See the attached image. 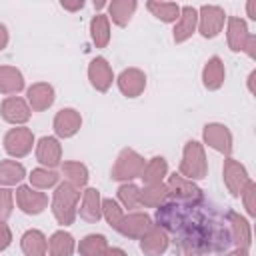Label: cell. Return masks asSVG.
Here are the masks:
<instances>
[{
    "label": "cell",
    "mask_w": 256,
    "mask_h": 256,
    "mask_svg": "<svg viewBox=\"0 0 256 256\" xmlns=\"http://www.w3.org/2000/svg\"><path fill=\"white\" fill-rule=\"evenodd\" d=\"M154 220L186 254H224L234 244L228 212L206 198L200 202L166 200L156 208Z\"/></svg>",
    "instance_id": "6da1fadb"
},
{
    "label": "cell",
    "mask_w": 256,
    "mask_h": 256,
    "mask_svg": "<svg viewBox=\"0 0 256 256\" xmlns=\"http://www.w3.org/2000/svg\"><path fill=\"white\" fill-rule=\"evenodd\" d=\"M78 200H80V188L72 186L70 182H62L54 196H52V214L58 220V224L68 226L74 222L78 212Z\"/></svg>",
    "instance_id": "7a4b0ae2"
},
{
    "label": "cell",
    "mask_w": 256,
    "mask_h": 256,
    "mask_svg": "<svg viewBox=\"0 0 256 256\" xmlns=\"http://www.w3.org/2000/svg\"><path fill=\"white\" fill-rule=\"evenodd\" d=\"M206 174H208V164L202 144L196 140L186 142L180 162V176H184L186 180H202Z\"/></svg>",
    "instance_id": "3957f363"
},
{
    "label": "cell",
    "mask_w": 256,
    "mask_h": 256,
    "mask_svg": "<svg viewBox=\"0 0 256 256\" xmlns=\"http://www.w3.org/2000/svg\"><path fill=\"white\" fill-rule=\"evenodd\" d=\"M142 170H144V158L138 152H134L132 148H124L112 166V178L114 180L140 178Z\"/></svg>",
    "instance_id": "277c9868"
},
{
    "label": "cell",
    "mask_w": 256,
    "mask_h": 256,
    "mask_svg": "<svg viewBox=\"0 0 256 256\" xmlns=\"http://www.w3.org/2000/svg\"><path fill=\"white\" fill-rule=\"evenodd\" d=\"M166 188H168V198H172L174 202H200V200H204L202 190L192 180H186L180 174H172L168 178Z\"/></svg>",
    "instance_id": "5b68a950"
},
{
    "label": "cell",
    "mask_w": 256,
    "mask_h": 256,
    "mask_svg": "<svg viewBox=\"0 0 256 256\" xmlns=\"http://www.w3.org/2000/svg\"><path fill=\"white\" fill-rule=\"evenodd\" d=\"M224 20H226V14L220 6H212V4H206L200 8L198 12V30L204 38H214L222 32V26H224Z\"/></svg>",
    "instance_id": "8992f818"
},
{
    "label": "cell",
    "mask_w": 256,
    "mask_h": 256,
    "mask_svg": "<svg viewBox=\"0 0 256 256\" xmlns=\"http://www.w3.org/2000/svg\"><path fill=\"white\" fill-rule=\"evenodd\" d=\"M32 144H34V134L30 128H12L4 136V150L14 158L26 156L32 150Z\"/></svg>",
    "instance_id": "52a82bcc"
},
{
    "label": "cell",
    "mask_w": 256,
    "mask_h": 256,
    "mask_svg": "<svg viewBox=\"0 0 256 256\" xmlns=\"http://www.w3.org/2000/svg\"><path fill=\"white\" fill-rule=\"evenodd\" d=\"M222 174H224V184H226V188H228V192L232 196H240L242 190L246 188V184L250 182V176H248L246 168L238 160H234L230 156L224 160Z\"/></svg>",
    "instance_id": "ba28073f"
},
{
    "label": "cell",
    "mask_w": 256,
    "mask_h": 256,
    "mask_svg": "<svg viewBox=\"0 0 256 256\" xmlns=\"http://www.w3.org/2000/svg\"><path fill=\"white\" fill-rule=\"evenodd\" d=\"M152 218L144 212H132L128 216L122 218V222L118 224V232L126 238H132V240H140L150 228H152Z\"/></svg>",
    "instance_id": "9c48e42d"
},
{
    "label": "cell",
    "mask_w": 256,
    "mask_h": 256,
    "mask_svg": "<svg viewBox=\"0 0 256 256\" xmlns=\"http://www.w3.org/2000/svg\"><path fill=\"white\" fill-rule=\"evenodd\" d=\"M16 204L26 214H40L48 206V196L44 192L32 190V186H18L16 188Z\"/></svg>",
    "instance_id": "30bf717a"
},
{
    "label": "cell",
    "mask_w": 256,
    "mask_h": 256,
    "mask_svg": "<svg viewBox=\"0 0 256 256\" xmlns=\"http://www.w3.org/2000/svg\"><path fill=\"white\" fill-rule=\"evenodd\" d=\"M202 134H204V142L208 146H212L214 150L230 156V152H232V134L224 124H218V122L206 124Z\"/></svg>",
    "instance_id": "8fae6325"
},
{
    "label": "cell",
    "mask_w": 256,
    "mask_h": 256,
    "mask_svg": "<svg viewBox=\"0 0 256 256\" xmlns=\"http://www.w3.org/2000/svg\"><path fill=\"white\" fill-rule=\"evenodd\" d=\"M118 88L128 98L140 96L144 92V88H146V76H144V72L138 70V68H126V70H122L120 76H118Z\"/></svg>",
    "instance_id": "7c38bea8"
},
{
    "label": "cell",
    "mask_w": 256,
    "mask_h": 256,
    "mask_svg": "<svg viewBox=\"0 0 256 256\" xmlns=\"http://www.w3.org/2000/svg\"><path fill=\"white\" fill-rule=\"evenodd\" d=\"M88 78H90V84L98 90V92H106L114 80V74H112V68L110 64L106 62V58L98 56L90 62L88 66Z\"/></svg>",
    "instance_id": "4fadbf2b"
},
{
    "label": "cell",
    "mask_w": 256,
    "mask_h": 256,
    "mask_svg": "<svg viewBox=\"0 0 256 256\" xmlns=\"http://www.w3.org/2000/svg\"><path fill=\"white\" fill-rule=\"evenodd\" d=\"M82 126V118L80 112H76L74 108H64L54 116V132L60 138H72Z\"/></svg>",
    "instance_id": "5bb4252c"
},
{
    "label": "cell",
    "mask_w": 256,
    "mask_h": 256,
    "mask_svg": "<svg viewBox=\"0 0 256 256\" xmlns=\"http://www.w3.org/2000/svg\"><path fill=\"white\" fill-rule=\"evenodd\" d=\"M36 158L46 168H56L62 160V148L60 142L54 136H44L36 144Z\"/></svg>",
    "instance_id": "9a60e30c"
},
{
    "label": "cell",
    "mask_w": 256,
    "mask_h": 256,
    "mask_svg": "<svg viewBox=\"0 0 256 256\" xmlns=\"http://www.w3.org/2000/svg\"><path fill=\"white\" fill-rule=\"evenodd\" d=\"M168 234L162 230V228H158L156 224L140 238V248H142V252L146 254V256H160V254H164L166 252V248H168Z\"/></svg>",
    "instance_id": "2e32d148"
},
{
    "label": "cell",
    "mask_w": 256,
    "mask_h": 256,
    "mask_svg": "<svg viewBox=\"0 0 256 256\" xmlns=\"http://www.w3.org/2000/svg\"><path fill=\"white\" fill-rule=\"evenodd\" d=\"M0 112H2V118L10 124H24L30 118V106L18 96H8L2 102Z\"/></svg>",
    "instance_id": "e0dca14e"
},
{
    "label": "cell",
    "mask_w": 256,
    "mask_h": 256,
    "mask_svg": "<svg viewBox=\"0 0 256 256\" xmlns=\"http://www.w3.org/2000/svg\"><path fill=\"white\" fill-rule=\"evenodd\" d=\"M198 26V10L194 6H184L180 8V18L174 26V42H184L188 40Z\"/></svg>",
    "instance_id": "ac0fdd59"
},
{
    "label": "cell",
    "mask_w": 256,
    "mask_h": 256,
    "mask_svg": "<svg viewBox=\"0 0 256 256\" xmlns=\"http://www.w3.org/2000/svg\"><path fill=\"white\" fill-rule=\"evenodd\" d=\"M28 96V102H30V108L34 112H42L46 108H50L54 104V88L46 82H36L28 88L26 92Z\"/></svg>",
    "instance_id": "d6986e66"
},
{
    "label": "cell",
    "mask_w": 256,
    "mask_h": 256,
    "mask_svg": "<svg viewBox=\"0 0 256 256\" xmlns=\"http://www.w3.org/2000/svg\"><path fill=\"white\" fill-rule=\"evenodd\" d=\"M228 222H230L234 246H236L238 250H248V248H250V240H252L248 222H246L240 214H236V212H232V210H228Z\"/></svg>",
    "instance_id": "ffe728a7"
},
{
    "label": "cell",
    "mask_w": 256,
    "mask_h": 256,
    "mask_svg": "<svg viewBox=\"0 0 256 256\" xmlns=\"http://www.w3.org/2000/svg\"><path fill=\"white\" fill-rule=\"evenodd\" d=\"M80 218L86 222H98L102 218V198L96 188H86L80 204Z\"/></svg>",
    "instance_id": "44dd1931"
},
{
    "label": "cell",
    "mask_w": 256,
    "mask_h": 256,
    "mask_svg": "<svg viewBox=\"0 0 256 256\" xmlns=\"http://www.w3.org/2000/svg\"><path fill=\"white\" fill-rule=\"evenodd\" d=\"M248 36H250V32H248L246 22L242 18L230 16L228 18V46H230V50L232 52H242Z\"/></svg>",
    "instance_id": "7402d4cb"
},
{
    "label": "cell",
    "mask_w": 256,
    "mask_h": 256,
    "mask_svg": "<svg viewBox=\"0 0 256 256\" xmlns=\"http://www.w3.org/2000/svg\"><path fill=\"white\" fill-rule=\"evenodd\" d=\"M22 252L26 256H46L48 252V240L40 230H28L20 238Z\"/></svg>",
    "instance_id": "603a6c76"
},
{
    "label": "cell",
    "mask_w": 256,
    "mask_h": 256,
    "mask_svg": "<svg viewBox=\"0 0 256 256\" xmlns=\"http://www.w3.org/2000/svg\"><path fill=\"white\" fill-rule=\"evenodd\" d=\"M202 82L208 90H218L224 84V64L218 56H212L204 70H202Z\"/></svg>",
    "instance_id": "cb8c5ba5"
},
{
    "label": "cell",
    "mask_w": 256,
    "mask_h": 256,
    "mask_svg": "<svg viewBox=\"0 0 256 256\" xmlns=\"http://www.w3.org/2000/svg\"><path fill=\"white\" fill-rule=\"evenodd\" d=\"M24 88L22 72L14 66H0V92L2 94H18Z\"/></svg>",
    "instance_id": "d4e9b609"
},
{
    "label": "cell",
    "mask_w": 256,
    "mask_h": 256,
    "mask_svg": "<svg viewBox=\"0 0 256 256\" xmlns=\"http://www.w3.org/2000/svg\"><path fill=\"white\" fill-rule=\"evenodd\" d=\"M136 0H112L108 4V16L112 18L114 24L118 26H126L136 10Z\"/></svg>",
    "instance_id": "484cf974"
},
{
    "label": "cell",
    "mask_w": 256,
    "mask_h": 256,
    "mask_svg": "<svg viewBox=\"0 0 256 256\" xmlns=\"http://www.w3.org/2000/svg\"><path fill=\"white\" fill-rule=\"evenodd\" d=\"M74 252V238L72 234L58 230L48 240V254L50 256H72Z\"/></svg>",
    "instance_id": "4316f807"
},
{
    "label": "cell",
    "mask_w": 256,
    "mask_h": 256,
    "mask_svg": "<svg viewBox=\"0 0 256 256\" xmlns=\"http://www.w3.org/2000/svg\"><path fill=\"white\" fill-rule=\"evenodd\" d=\"M166 172H168L166 160H164L162 156H154V158H150V160L144 164V170H142L140 178L144 180L146 186H148V184H158V182H162V178L166 176Z\"/></svg>",
    "instance_id": "83f0119b"
},
{
    "label": "cell",
    "mask_w": 256,
    "mask_h": 256,
    "mask_svg": "<svg viewBox=\"0 0 256 256\" xmlns=\"http://www.w3.org/2000/svg\"><path fill=\"white\" fill-rule=\"evenodd\" d=\"M166 198H168V188L162 182L148 184L146 188L140 190V206L146 208H158L162 202H166Z\"/></svg>",
    "instance_id": "f1b7e54d"
},
{
    "label": "cell",
    "mask_w": 256,
    "mask_h": 256,
    "mask_svg": "<svg viewBox=\"0 0 256 256\" xmlns=\"http://www.w3.org/2000/svg\"><path fill=\"white\" fill-rule=\"evenodd\" d=\"M90 36L96 44V48H106L110 42V20L104 14H96L90 20Z\"/></svg>",
    "instance_id": "f546056e"
},
{
    "label": "cell",
    "mask_w": 256,
    "mask_h": 256,
    "mask_svg": "<svg viewBox=\"0 0 256 256\" xmlns=\"http://www.w3.org/2000/svg\"><path fill=\"white\" fill-rule=\"evenodd\" d=\"M24 176H26V170L20 162H16V160H2L0 162V184L2 186L18 184Z\"/></svg>",
    "instance_id": "4dcf8cb0"
},
{
    "label": "cell",
    "mask_w": 256,
    "mask_h": 256,
    "mask_svg": "<svg viewBox=\"0 0 256 256\" xmlns=\"http://www.w3.org/2000/svg\"><path fill=\"white\" fill-rule=\"evenodd\" d=\"M146 8L162 22H176L180 18V6L176 2H146Z\"/></svg>",
    "instance_id": "1f68e13d"
},
{
    "label": "cell",
    "mask_w": 256,
    "mask_h": 256,
    "mask_svg": "<svg viewBox=\"0 0 256 256\" xmlns=\"http://www.w3.org/2000/svg\"><path fill=\"white\" fill-rule=\"evenodd\" d=\"M78 250L82 256H104V252L108 250V242L102 234H88L80 240Z\"/></svg>",
    "instance_id": "d6a6232c"
},
{
    "label": "cell",
    "mask_w": 256,
    "mask_h": 256,
    "mask_svg": "<svg viewBox=\"0 0 256 256\" xmlns=\"http://www.w3.org/2000/svg\"><path fill=\"white\" fill-rule=\"evenodd\" d=\"M62 174L76 188L86 186V182H88V168L82 162H64L62 164Z\"/></svg>",
    "instance_id": "836d02e7"
},
{
    "label": "cell",
    "mask_w": 256,
    "mask_h": 256,
    "mask_svg": "<svg viewBox=\"0 0 256 256\" xmlns=\"http://www.w3.org/2000/svg\"><path fill=\"white\" fill-rule=\"evenodd\" d=\"M28 178H30V186L40 188V190L52 188L58 182V174L54 170H48V168H36V170H32V174Z\"/></svg>",
    "instance_id": "e575fe53"
},
{
    "label": "cell",
    "mask_w": 256,
    "mask_h": 256,
    "mask_svg": "<svg viewBox=\"0 0 256 256\" xmlns=\"http://www.w3.org/2000/svg\"><path fill=\"white\" fill-rule=\"evenodd\" d=\"M118 200L126 206V208H138L140 206V188L132 182H126L118 188Z\"/></svg>",
    "instance_id": "d590c367"
},
{
    "label": "cell",
    "mask_w": 256,
    "mask_h": 256,
    "mask_svg": "<svg viewBox=\"0 0 256 256\" xmlns=\"http://www.w3.org/2000/svg\"><path fill=\"white\" fill-rule=\"evenodd\" d=\"M102 216L106 218V222L116 230L118 228V224L122 222V218H124V214H122V208L118 206V202L116 200H112V198H104L102 200Z\"/></svg>",
    "instance_id": "8d00e7d4"
},
{
    "label": "cell",
    "mask_w": 256,
    "mask_h": 256,
    "mask_svg": "<svg viewBox=\"0 0 256 256\" xmlns=\"http://www.w3.org/2000/svg\"><path fill=\"white\" fill-rule=\"evenodd\" d=\"M242 200H244V206H246V212L248 216H256V184L250 180L246 184V188L242 190Z\"/></svg>",
    "instance_id": "74e56055"
},
{
    "label": "cell",
    "mask_w": 256,
    "mask_h": 256,
    "mask_svg": "<svg viewBox=\"0 0 256 256\" xmlns=\"http://www.w3.org/2000/svg\"><path fill=\"white\" fill-rule=\"evenodd\" d=\"M12 208H14V204H12V190L0 188V222L10 218Z\"/></svg>",
    "instance_id": "f35d334b"
},
{
    "label": "cell",
    "mask_w": 256,
    "mask_h": 256,
    "mask_svg": "<svg viewBox=\"0 0 256 256\" xmlns=\"http://www.w3.org/2000/svg\"><path fill=\"white\" fill-rule=\"evenodd\" d=\"M10 242H12V232H10V228H8L4 222H0V252L6 250V248L10 246Z\"/></svg>",
    "instance_id": "ab89813d"
},
{
    "label": "cell",
    "mask_w": 256,
    "mask_h": 256,
    "mask_svg": "<svg viewBox=\"0 0 256 256\" xmlns=\"http://www.w3.org/2000/svg\"><path fill=\"white\" fill-rule=\"evenodd\" d=\"M244 50H246V54L250 56V58H254L256 56V36H248V40H246V44H244Z\"/></svg>",
    "instance_id": "60d3db41"
},
{
    "label": "cell",
    "mask_w": 256,
    "mask_h": 256,
    "mask_svg": "<svg viewBox=\"0 0 256 256\" xmlns=\"http://www.w3.org/2000/svg\"><path fill=\"white\" fill-rule=\"evenodd\" d=\"M60 4H62V8L72 10V12H74V10H80V8L84 6V2H82V0H76V2H66V0H62Z\"/></svg>",
    "instance_id": "b9f144b4"
},
{
    "label": "cell",
    "mask_w": 256,
    "mask_h": 256,
    "mask_svg": "<svg viewBox=\"0 0 256 256\" xmlns=\"http://www.w3.org/2000/svg\"><path fill=\"white\" fill-rule=\"evenodd\" d=\"M8 44V30L4 24H0V50H4Z\"/></svg>",
    "instance_id": "7bdbcfd3"
},
{
    "label": "cell",
    "mask_w": 256,
    "mask_h": 256,
    "mask_svg": "<svg viewBox=\"0 0 256 256\" xmlns=\"http://www.w3.org/2000/svg\"><path fill=\"white\" fill-rule=\"evenodd\" d=\"M104 256H128L122 248H108L106 252H104Z\"/></svg>",
    "instance_id": "ee69618b"
},
{
    "label": "cell",
    "mask_w": 256,
    "mask_h": 256,
    "mask_svg": "<svg viewBox=\"0 0 256 256\" xmlns=\"http://www.w3.org/2000/svg\"><path fill=\"white\" fill-rule=\"evenodd\" d=\"M246 8H248V16H250L252 20H256V12H254V0H250V2L246 4Z\"/></svg>",
    "instance_id": "f6af8a7d"
},
{
    "label": "cell",
    "mask_w": 256,
    "mask_h": 256,
    "mask_svg": "<svg viewBox=\"0 0 256 256\" xmlns=\"http://www.w3.org/2000/svg\"><path fill=\"white\" fill-rule=\"evenodd\" d=\"M226 256H248V250H232V252H228Z\"/></svg>",
    "instance_id": "bcb514c9"
},
{
    "label": "cell",
    "mask_w": 256,
    "mask_h": 256,
    "mask_svg": "<svg viewBox=\"0 0 256 256\" xmlns=\"http://www.w3.org/2000/svg\"><path fill=\"white\" fill-rule=\"evenodd\" d=\"M254 78H256V72H250V76H248V88H250V92H254Z\"/></svg>",
    "instance_id": "7dc6e473"
},
{
    "label": "cell",
    "mask_w": 256,
    "mask_h": 256,
    "mask_svg": "<svg viewBox=\"0 0 256 256\" xmlns=\"http://www.w3.org/2000/svg\"><path fill=\"white\" fill-rule=\"evenodd\" d=\"M102 6H106V2H102V0L100 2H94V8H102Z\"/></svg>",
    "instance_id": "c3c4849f"
},
{
    "label": "cell",
    "mask_w": 256,
    "mask_h": 256,
    "mask_svg": "<svg viewBox=\"0 0 256 256\" xmlns=\"http://www.w3.org/2000/svg\"><path fill=\"white\" fill-rule=\"evenodd\" d=\"M186 256H196V254H186Z\"/></svg>",
    "instance_id": "681fc988"
}]
</instances>
